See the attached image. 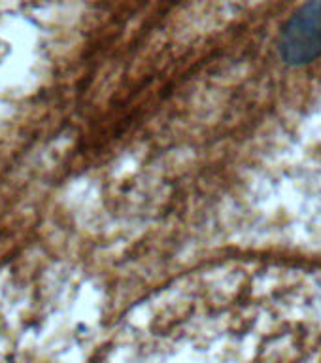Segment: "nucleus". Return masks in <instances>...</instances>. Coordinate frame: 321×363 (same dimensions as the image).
Listing matches in <instances>:
<instances>
[{
    "label": "nucleus",
    "mask_w": 321,
    "mask_h": 363,
    "mask_svg": "<svg viewBox=\"0 0 321 363\" xmlns=\"http://www.w3.org/2000/svg\"><path fill=\"white\" fill-rule=\"evenodd\" d=\"M278 50L291 67L310 65L321 57V0H306L280 30Z\"/></svg>",
    "instance_id": "1"
}]
</instances>
